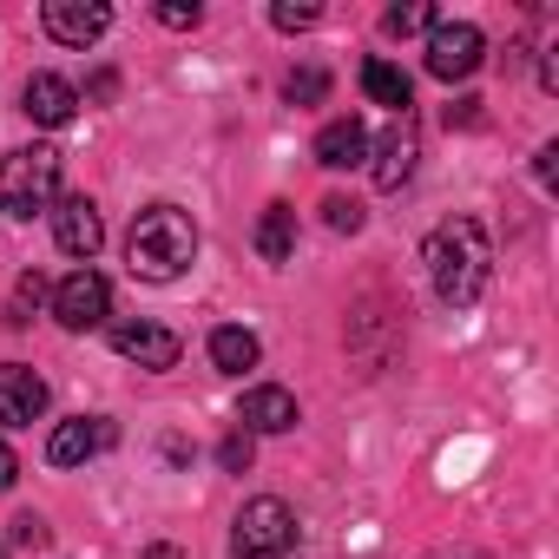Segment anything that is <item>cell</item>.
Wrapping results in <instances>:
<instances>
[{
    "mask_svg": "<svg viewBox=\"0 0 559 559\" xmlns=\"http://www.w3.org/2000/svg\"><path fill=\"white\" fill-rule=\"evenodd\" d=\"M237 421H243V435H284V428H297V395L276 382H257V389H243Z\"/></svg>",
    "mask_w": 559,
    "mask_h": 559,
    "instance_id": "5bb4252c",
    "label": "cell"
},
{
    "mask_svg": "<svg viewBox=\"0 0 559 559\" xmlns=\"http://www.w3.org/2000/svg\"><path fill=\"white\" fill-rule=\"evenodd\" d=\"M487 270H493V243H487L480 217H448V224H435V237H428V276H435V297H441L448 310L480 304Z\"/></svg>",
    "mask_w": 559,
    "mask_h": 559,
    "instance_id": "6da1fadb",
    "label": "cell"
},
{
    "mask_svg": "<svg viewBox=\"0 0 559 559\" xmlns=\"http://www.w3.org/2000/svg\"><path fill=\"white\" fill-rule=\"evenodd\" d=\"M112 349L139 369H178V356H185V343L165 323H112Z\"/></svg>",
    "mask_w": 559,
    "mask_h": 559,
    "instance_id": "30bf717a",
    "label": "cell"
},
{
    "mask_svg": "<svg viewBox=\"0 0 559 559\" xmlns=\"http://www.w3.org/2000/svg\"><path fill=\"white\" fill-rule=\"evenodd\" d=\"M323 93H330V73H317V67H304V73L284 80V99H290V106H317Z\"/></svg>",
    "mask_w": 559,
    "mask_h": 559,
    "instance_id": "ffe728a7",
    "label": "cell"
},
{
    "mask_svg": "<svg viewBox=\"0 0 559 559\" xmlns=\"http://www.w3.org/2000/svg\"><path fill=\"white\" fill-rule=\"evenodd\" d=\"M119 93V73H93V86H86V99H112Z\"/></svg>",
    "mask_w": 559,
    "mask_h": 559,
    "instance_id": "f1b7e54d",
    "label": "cell"
},
{
    "mask_svg": "<svg viewBox=\"0 0 559 559\" xmlns=\"http://www.w3.org/2000/svg\"><path fill=\"white\" fill-rule=\"evenodd\" d=\"M40 304H47V276L27 270V276H21V290H14V317H8V323H27V310H40Z\"/></svg>",
    "mask_w": 559,
    "mask_h": 559,
    "instance_id": "7402d4cb",
    "label": "cell"
},
{
    "mask_svg": "<svg viewBox=\"0 0 559 559\" xmlns=\"http://www.w3.org/2000/svg\"><path fill=\"white\" fill-rule=\"evenodd\" d=\"M53 237H60V250H67V257L93 263V257H99V243H106L99 204H93V198H60V204H53Z\"/></svg>",
    "mask_w": 559,
    "mask_h": 559,
    "instance_id": "9c48e42d",
    "label": "cell"
},
{
    "mask_svg": "<svg viewBox=\"0 0 559 559\" xmlns=\"http://www.w3.org/2000/svg\"><path fill=\"white\" fill-rule=\"evenodd\" d=\"M21 112L34 119V126H73V112H80V93H73V80H60V73H27V86H21Z\"/></svg>",
    "mask_w": 559,
    "mask_h": 559,
    "instance_id": "8fae6325",
    "label": "cell"
},
{
    "mask_svg": "<svg viewBox=\"0 0 559 559\" xmlns=\"http://www.w3.org/2000/svg\"><path fill=\"white\" fill-rule=\"evenodd\" d=\"M474 119H480V99H454L448 106V126H474Z\"/></svg>",
    "mask_w": 559,
    "mask_h": 559,
    "instance_id": "83f0119b",
    "label": "cell"
},
{
    "mask_svg": "<svg viewBox=\"0 0 559 559\" xmlns=\"http://www.w3.org/2000/svg\"><path fill=\"white\" fill-rule=\"evenodd\" d=\"M198 257V224L178 211V204H152L139 211L132 237H126V263L132 276H145V284H171V276H185Z\"/></svg>",
    "mask_w": 559,
    "mask_h": 559,
    "instance_id": "7a4b0ae2",
    "label": "cell"
},
{
    "mask_svg": "<svg viewBox=\"0 0 559 559\" xmlns=\"http://www.w3.org/2000/svg\"><path fill=\"white\" fill-rule=\"evenodd\" d=\"M60 204V152L53 145H21L0 158V211H14V217H40Z\"/></svg>",
    "mask_w": 559,
    "mask_h": 559,
    "instance_id": "3957f363",
    "label": "cell"
},
{
    "mask_svg": "<svg viewBox=\"0 0 559 559\" xmlns=\"http://www.w3.org/2000/svg\"><path fill=\"white\" fill-rule=\"evenodd\" d=\"M480 53H487V40L474 21H435L428 27V73L435 80H467L480 67Z\"/></svg>",
    "mask_w": 559,
    "mask_h": 559,
    "instance_id": "8992f818",
    "label": "cell"
},
{
    "mask_svg": "<svg viewBox=\"0 0 559 559\" xmlns=\"http://www.w3.org/2000/svg\"><path fill=\"white\" fill-rule=\"evenodd\" d=\"M53 317L67 323V330H99L106 317H112V284L99 270H73V276H60L53 284Z\"/></svg>",
    "mask_w": 559,
    "mask_h": 559,
    "instance_id": "5b68a950",
    "label": "cell"
},
{
    "mask_svg": "<svg viewBox=\"0 0 559 559\" xmlns=\"http://www.w3.org/2000/svg\"><path fill=\"white\" fill-rule=\"evenodd\" d=\"M14 480H21V461H14V448H8V441H0V493H8Z\"/></svg>",
    "mask_w": 559,
    "mask_h": 559,
    "instance_id": "4316f807",
    "label": "cell"
},
{
    "mask_svg": "<svg viewBox=\"0 0 559 559\" xmlns=\"http://www.w3.org/2000/svg\"><path fill=\"white\" fill-rule=\"evenodd\" d=\"M40 27H47L60 47H93V40H106L112 8H106V0H47V8H40Z\"/></svg>",
    "mask_w": 559,
    "mask_h": 559,
    "instance_id": "52a82bcc",
    "label": "cell"
},
{
    "mask_svg": "<svg viewBox=\"0 0 559 559\" xmlns=\"http://www.w3.org/2000/svg\"><path fill=\"white\" fill-rule=\"evenodd\" d=\"M139 559H185V552H178V546H145Z\"/></svg>",
    "mask_w": 559,
    "mask_h": 559,
    "instance_id": "f546056e",
    "label": "cell"
},
{
    "mask_svg": "<svg viewBox=\"0 0 559 559\" xmlns=\"http://www.w3.org/2000/svg\"><path fill=\"white\" fill-rule=\"evenodd\" d=\"M362 93H369L376 106H389L395 119H408V106H415V80H408L402 67H389V60H369V67H362Z\"/></svg>",
    "mask_w": 559,
    "mask_h": 559,
    "instance_id": "2e32d148",
    "label": "cell"
},
{
    "mask_svg": "<svg viewBox=\"0 0 559 559\" xmlns=\"http://www.w3.org/2000/svg\"><path fill=\"white\" fill-rule=\"evenodd\" d=\"M230 559H297V513L276 493L243 500V513L230 526Z\"/></svg>",
    "mask_w": 559,
    "mask_h": 559,
    "instance_id": "277c9868",
    "label": "cell"
},
{
    "mask_svg": "<svg viewBox=\"0 0 559 559\" xmlns=\"http://www.w3.org/2000/svg\"><path fill=\"white\" fill-rule=\"evenodd\" d=\"M158 21L165 27H198L204 14H198V0H158Z\"/></svg>",
    "mask_w": 559,
    "mask_h": 559,
    "instance_id": "484cf974",
    "label": "cell"
},
{
    "mask_svg": "<svg viewBox=\"0 0 559 559\" xmlns=\"http://www.w3.org/2000/svg\"><path fill=\"white\" fill-rule=\"evenodd\" d=\"M454 559H487V552H454Z\"/></svg>",
    "mask_w": 559,
    "mask_h": 559,
    "instance_id": "4dcf8cb0",
    "label": "cell"
},
{
    "mask_svg": "<svg viewBox=\"0 0 559 559\" xmlns=\"http://www.w3.org/2000/svg\"><path fill=\"white\" fill-rule=\"evenodd\" d=\"M317 165H330V171H349V165H362L369 158V126L349 112V119H330L323 132H317Z\"/></svg>",
    "mask_w": 559,
    "mask_h": 559,
    "instance_id": "9a60e30c",
    "label": "cell"
},
{
    "mask_svg": "<svg viewBox=\"0 0 559 559\" xmlns=\"http://www.w3.org/2000/svg\"><path fill=\"white\" fill-rule=\"evenodd\" d=\"M382 27H389L395 40H402V34H428V27H435V8L408 0V8H389V14H382Z\"/></svg>",
    "mask_w": 559,
    "mask_h": 559,
    "instance_id": "d6986e66",
    "label": "cell"
},
{
    "mask_svg": "<svg viewBox=\"0 0 559 559\" xmlns=\"http://www.w3.org/2000/svg\"><path fill=\"white\" fill-rule=\"evenodd\" d=\"M257 362H263V343H257L250 330H237V323L211 330V369H224V376H243V369H257Z\"/></svg>",
    "mask_w": 559,
    "mask_h": 559,
    "instance_id": "ac0fdd59",
    "label": "cell"
},
{
    "mask_svg": "<svg viewBox=\"0 0 559 559\" xmlns=\"http://www.w3.org/2000/svg\"><path fill=\"white\" fill-rule=\"evenodd\" d=\"M0 559H14V552H8V539H0Z\"/></svg>",
    "mask_w": 559,
    "mask_h": 559,
    "instance_id": "1f68e13d",
    "label": "cell"
},
{
    "mask_svg": "<svg viewBox=\"0 0 559 559\" xmlns=\"http://www.w3.org/2000/svg\"><path fill=\"white\" fill-rule=\"evenodd\" d=\"M257 257L263 263H290L297 257V211L290 204H270L257 217Z\"/></svg>",
    "mask_w": 559,
    "mask_h": 559,
    "instance_id": "e0dca14e",
    "label": "cell"
},
{
    "mask_svg": "<svg viewBox=\"0 0 559 559\" xmlns=\"http://www.w3.org/2000/svg\"><path fill=\"white\" fill-rule=\"evenodd\" d=\"M112 441H119V428H112L106 415H73V421H60V428L47 435V461H53V467H80V461L106 454Z\"/></svg>",
    "mask_w": 559,
    "mask_h": 559,
    "instance_id": "ba28073f",
    "label": "cell"
},
{
    "mask_svg": "<svg viewBox=\"0 0 559 559\" xmlns=\"http://www.w3.org/2000/svg\"><path fill=\"white\" fill-rule=\"evenodd\" d=\"M40 415H47V382L27 362H8V369H0V421H8V428H34Z\"/></svg>",
    "mask_w": 559,
    "mask_h": 559,
    "instance_id": "4fadbf2b",
    "label": "cell"
},
{
    "mask_svg": "<svg viewBox=\"0 0 559 559\" xmlns=\"http://www.w3.org/2000/svg\"><path fill=\"white\" fill-rule=\"evenodd\" d=\"M317 21H323V8H290V0H276V8H270V27H284V34H304Z\"/></svg>",
    "mask_w": 559,
    "mask_h": 559,
    "instance_id": "603a6c76",
    "label": "cell"
},
{
    "mask_svg": "<svg viewBox=\"0 0 559 559\" xmlns=\"http://www.w3.org/2000/svg\"><path fill=\"white\" fill-rule=\"evenodd\" d=\"M415 158H421L415 119H395V126L376 139V191H402V185L415 178Z\"/></svg>",
    "mask_w": 559,
    "mask_h": 559,
    "instance_id": "7c38bea8",
    "label": "cell"
},
{
    "mask_svg": "<svg viewBox=\"0 0 559 559\" xmlns=\"http://www.w3.org/2000/svg\"><path fill=\"white\" fill-rule=\"evenodd\" d=\"M53 539V526L40 520V513H14V526H8V552L14 546H47Z\"/></svg>",
    "mask_w": 559,
    "mask_h": 559,
    "instance_id": "44dd1931",
    "label": "cell"
},
{
    "mask_svg": "<svg viewBox=\"0 0 559 559\" xmlns=\"http://www.w3.org/2000/svg\"><path fill=\"white\" fill-rule=\"evenodd\" d=\"M250 454H257V441L237 428V435H224V448H217V467H224V474H243V467H250Z\"/></svg>",
    "mask_w": 559,
    "mask_h": 559,
    "instance_id": "cb8c5ba5",
    "label": "cell"
},
{
    "mask_svg": "<svg viewBox=\"0 0 559 559\" xmlns=\"http://www.w3.org/2000/svg\"><path fill=\"white\" fill-rule=\"evenodd\" d=\"M323 217H330V230H362V204L356 198H330Z\"/></svg>",
    "mask_w": 559,
    "mask_h": 559,
    "instance_id": "d4e9b609",
    "label": "cell"
}]
</instances>
